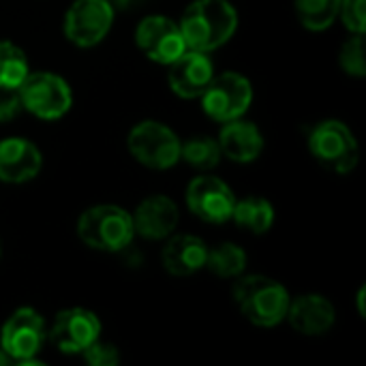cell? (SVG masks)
I'll list each match as a JSON object with an SVG mask.
<instances>
[{"instance_id":"obj_1","label":"cell","mask_w":366,"mask_h":366,"mask_svg":"<svg viewBox=\"0 0 366 366\" xmlns=\"http://www.w3.org/2000/svg\"><path fill=\"white\" fill-rule=\"evenodd\" d=\"M178 26L187 49L210 54L236 34L238 13L229 0H195L184 9Z\"/></svg>"},{"instance_id":"obj_2","label":"cell","mask_w":366,"mask_h":366,"mask_svg":"<svg viewBox=\"0 0 366 366\" xmlns=\"http://www.w3.org/2000/svg\"><path fill=\"white\" fill-rule=\"evenodd\" d=\"M234 300L251 324L259 328H274L285 320L292 298L287 290L270 277L240 274L234 285Z\"/></svg>"},{"instance_id":"obj_3","label":"cell","mask_w":366,"mask_h":366,"mask_svg":"<svg viewBox=\"0 0 366 366\" xmlns=\"http://www.w3.org/2000/svg\"><path fill=\"white\" fill-rule=\"evenodd\" d=\"M77 236L79 240L105 253H118L127 249L135 238L133 217L114 204H99L81 212L77 221Z\"/></svg>"},{"instance_id":"obj_4","label":"cell","mask_w":366,"mask_h":366,"mask_svg":"<svg viewBox=\"0 0 366 366\" xmlns=\"http://www.w3.org/2000/svg\"><path fill=\"white\" fill-rule=\"evenodd\" d=\"M309 150L322 167L335 174L354 172L360 159L358 139L341 120H322L315 124L309 135Z\"/></svg>"},{"instance_id":"obj_5","label":"cell","mask_w":366,"mask_h":366,"mask_svg":"<svg viewBox=\"0 0 366 366\" xmlns=\"http://www.w3.org/2000/svg\"><path fill=\"white\" fill-rule=\"evenodd\" d=\"M180 139L163 122H137L127 137V148L137 163L150 169H169L180 161Z\"/></svg>"},{"instance_id":"obj_6","label":"cell","mask_w":366,"mask_h":366,"mask_svg":"<svg viewBox=\"0 0 366 366\" xmlns=\"http://www.w3.org/2000/svg\"><path fill=\"white\" fill-rule=\"evenodd\" d=\"M26 112L41 120H58L73 105V92L64 77L49 71L28 73L17 88Z\"/></svg>"},{"instance_id":"obj_7","label":"cell","mask_w":366,"mask_h":366,"mask_svg":"<svg viewBox=\"0 0 366 366\" xmlns=\"http://www.w3.org/2000/svg\"><path fill=\"white\" fill-rule=\"evenodd\" d=\"M47 339L45 320L30 307L17 309L2 326L0 347L13 365H39L36 356Z\"/></svg>"},{"instance_id":"obj_8","label":"cell","mask_w":366,"mask_h":366,"mask_svg":"<svg viewBox=\"0 0 366 366\" xmlns=\"http://www.w3.org/2000/svg\"><path fill=\"white\" fill-rule=\"evenodd\" d=\"M199 99L208 118L217 122H229L242 118L251 107L253 86L244 75L227 71L223 75H214Z\"/></svg>"},{"instance_id":"obj_9","label":"cell","mask_w":366,"mask_h":366,"mask_svg":"<svg viewBox=\"0 0 366 366\" xmlns=\"http://www.w3.org/2000/svg\"><path fill=\"white\" fill-rule=\"evenodd\" d=\"M114 24L109 0H75L64 15V34L77 47L99 45Z\"/></svg>"},{"instance_id":"obj_10","label":"cell","mask_w":366,"mask_h":366,"mask_svg":"<svg viewBox=\"0 0 366 366\" xmlns=\"http://www.w3.org/2000/svg\"><path fill=\"white\" fill-rule=\"evenodd\" d=\"M49 343L62 354H81L101 337V320L84 307H71L54 317Z\"/></svg>"},{"instance_id":"obj_11","label":"cell","mask_w":366,"mask_h":366,"mask_svg":"<svg viewBox=\"0 0 366 366\" xmlns=\"http://www.w3.org/2000/svg\"><path fill=\"white\" fill-rule=\"evenodd\" d=\"M135 43L146 58L159 64H169L187 51L180 26L165 15L144 17L135 30Z\"/></svg>"},{"instance_id":"obj_12","label":"cell","mask_w":366,"mask_h":366,"mask_svg":"<svg viewBox=\"0 0 366 366\" xmlns=\"http://www.w3.org/2000/svg\"><path fill=\"white\" fill-rule=\"evenodd\" d=\"M234 191L217 176L193 178L187 187L189 210L206 223H225L234 212Z\"/></svg>"},{"instance_id":"obj_13","label":"cell","mask_w":366,"mask_h":366,"mask_svg":"<svg viewBox=\"0 0 366 366\" xmlns=\"http://www.w3.org/2000/svg\"><path fill=\"white\" fill-rule=\"evenodd\" d=\"M167 66L169 88L182 99H199L214 77V64L204 51L187 49Z\"/></svg>"},{"instance_id":"obj_14","label":"cell","mask_w":366,"mask_h":366,"mask_svg":"<svg viewBox=\"0 0 366 366\" xmlns=\"http://www.w3.org/2000/svg\"><path fill=\"white\" fill-rule=\"evenodd\" d=\"M43 167L41 150L24 137L0 139V180L6 184H24Z\"/></svg>"},{"instance_id":"obj_15","label":"cell","mask_w":366,"mask_h":366,"mask_svg":"<svg viewBox=\"0 0 366 366\" xmlns=\"http://www.w3.org/2000/svg\"><path fill=\"white\" fill-rule=\"evenodd\" d=\"M133 217V227H135V236L148 238V240H163L169 238L180 221V212L178 206L174 204V199H169L167 195H152L146 197Z\"/></svg>"},{"instance_id":"obj_16","label":"cell","mask_w":366,"mask_h":366,"mask_svg":"<svg viewBox=\"0 0 366 366\" xmlns=\"http://www.w3.org/2000/svg\"><path fill=\"white\" fill-rule=\"evenodd\" d=\"M285 320H290L292 328L305 337H322L332 330L337 311L328 298L320 294H305L296 300H290Z\"/></svg>"},{"instance_id":"obj_17","label":"cell","mask_w":366,"mask_h":366,"mask_svg":"<svg viewBox=\"0 0 366 366\" xmlns=\"http://www.w3.org/2000/svg\"><path fill=\"white\" fill-rule=\"evenodd\" d=\"M223 124L225 127L221 129L219 139H217L223 157L242 165L259 159V154L264 152V135L253 122L236 118Z\"/></svg>"},{"instance_id":"obj_18","label":"cell","mask_w":366,"mask_h":366,"mask_svg":"<svg viewBox=\"0 0 366 366\" xmlns=\"http://www.w3.org/2000/svg\"><path fill=\"white\" fill-rule=\"evenodd\" d=\"M208 244L191 234H178L167 240L163 247L161 259L169 274L174 277H191L206 268Z\"/></svg>"},{"instance_id":"obj_19","label":"cell","mask_w":366,"mask_h":366,"mask_svg":"<svg viewBox=\"0 0 366 366\" xmlns=\"http://www.w3.org/2000/svg\"><path fill=\"white\" fill-rule=\"evenodd\" d=\"M232 221L251 232V234H266L274 223V208L266 197H247L234 204Z\"/></svg>"},{"instance_id":"obj_20","label":"cell","mask_w":366,"mask_h":366,"mask_svg":"<svg viewBox=\"0 0 366 366\" xmlns=\"http://www.w3.org/2000/svg\"><path fill=\"white\" fill-rule=\"evenodd\" d=\"M206 268L221 279H238L247 270V253L234 242H223L208 249Z\"/></svg>"},{"instance_id":"obj_21","label":"cell","mask_w":366,"mask_h":366,"mask_svg":"<svg viewBox=\"0 0 366 366\" xmlns=\"http://www.w3.org/2000/svg\"><path fill=\"white\" fill-rule=\"evenodd\" d=\"M341 0H296V15L307 30H328L339 17Z\"/></svg>"},{"instance_id":"obj_22","label":"cell","mask_w":366,"mask_h":366,"mask_svg":"<svg viewBox=\"0 0 366 366\" xmlns=\"http://www.w3.org/2000/svg\"><path fill=\"white\" fill-rule=\"evenodd\" d=\"M30 73L28 58L19 45L0 39V88H19Z\"/></svg>"},{"instance_id":"obj_23","label":"cell","mask_w":366,"mask_h":366,"mask_svg":"<svg viewBox=\"0 0 366 366\" xmlns=\"http://www.w3.org/2000/svg\"><path fill=\"white\" fill-rule=\"evenodd\" d=\"M221 157L219 142L212 137H193L180 144V159L195 169H212L219 165Z\"/></svg>"},{"instance_id":"obj_24","label":"cell","mask_w":366,"mask_h":366,"mask_svg":"<svg viewBox=\"0 0 366 366\" xmlns=\"http://www.w3.org/2000/svg\"><path fill=\"white\" fill-rule=\"evenodd\" d=\"M339 62L343 71L352 77H365L366 75V58H365V34H354L347 39L341 47Z\"/></svg>"},{"instance_id":"obj_25","label":"cell","mask_w":366,"mask_h":366,"mask_svg":"<svg viewBox=\"0 0 366 366\" xmlns=\"http://www.w3.org/2000/svg\"><path fill=\"white\" fill-rule=\"evenodd\" d=\"M365 4H366V0H341L339 17L343 19L345 28H347L352 34H365V30H366Z\"/></svg>"},{"instance_id":"obj_26","label":"cell","mask_w":366,"mask_h":366,"mask_svg":"<svg viewBox=\"0 0 366 366\" xmlns=\"http://www.w3.org/2000/svg\"><path fill=\"white\" fill-rule=\"evenodd\" d=\"M81 354H84V360L90 366H116L120 362L118 350L109 343H101L99 339L90 347H86Z\"/></svg>"},{"instance_id":"obj_27","label":"cell","mask_w":366,"mask_h":366,"mask_svg":"<svg viewBox=\"0 0 366 366\" xmlns=\"http://www.w3.org/2000/svg\"><path fill=\"white\" fill-rule=\"evenodd\" d=\"M24 109L17 88H0V122H11Z\"/></svg>"},{"instance_id":"obj_28","label":"cell","mask_w":366,"mask_h":366,"mask_svg":"<svg viewBox=\"0 0 366 366\" xmlns=\"http://www.w3.org/2000/svg\"><path fill=\"white\" fill-rule=\"evenodd\" d=\"M365 296H366V287H360L358 290V296H356V300H358V313H360V317H365Z\"/></svg>"},{"instance_id":"obj_29","label":"cell","mask_w":366,"mask_h":366,"mask_svg":"<svg viewBox=\"0 0 366 366\" xmlns=\"http://www.w3.org/2000/svg\"><path fill=\"white\" fill-rule=\"evenodd\" d=\"M6 365H13V360L4 354V350L0 347V366H6Z\"/></svg>"},{"instance_id":"obj_30","label":"cell","mask_w":366,"mask_h":366,"mask_svg":"<svg viewBox=\"0 0 366 366\" xmlns=\"http://www.w3.org/2000/svg\"><path fill=\"white\" fill-rule=\"evenodd\" d=\"M0 255H2V244H0Z\"/></svg>"}]
</instances>
